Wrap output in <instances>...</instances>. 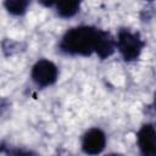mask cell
<instances>
[{"label":"cell","mask_w":156,"mask_h":156,"mask_svg":"<svg viewBox=\"0 0 156 156\" xmlns=\"http://www.w3.org/2000/svg\"><path fill=\"white\" fill-rule=\"evenodd\" d=\"M101 30L93 26L73 27L62 35L60 49L72 56H90L96 51Z\"/></svg>","instance_id":"obj_1"},{"label":"cell","mask_w":156,"mask_h":156,"mask_svg":"<svg viewBox=\"0 0 156 156\" xmlns=\"http://www.w3.org/2000/svg\"><path fill=\"white\" fill-rule=\"evenodd\" d=\"M145 46V41L138 32H133L128 28L119 29L116 39V48L127 62L136 61Z\"/></svg>","instance_id":"obj_2"},{"label":"cell","mask_w":156,"mask_h":156,"mask_svg":"<svg viewBox=\"0 0 156 156\" xmlns=\"http://www.w3.org/2000/svg\"><path fill=\"white\" fill-rule=\"evenodd\" d=\"M30 76L38 87L46 88L56 83L58 78V68L52 61L41 58L34 63Z\"/></svg>","instance_id":"obj_3"},{"label":"cell","mask_w":156,"mask_h":156,"mask_svg":"<svg viewBox=\"0 0 156 156\" xmlns=\"http://www.w3.org/2000/svg\"><path fill=\"white\" fill-rule=\"evenodd\" d=\"M106 146V135L100 128H90L82 138V150L85 155L95 156L104 151Z\"/></svg>","instance_id":"obj_4"},{"label":"cell","mask_w":156,"mask_h":156,"mask_svg":"<svg viewBox=\"0 0 156 156\" xmlns=\"http://www.w3.org/2000/svg\"><path fill=\"white\" fill-rule=\"evenodd\" d=\"M136 139L141 156H156V132L152 123L143 124L136 134Z\"/></svg>","instance_id":"obj_5"},{"label":"cell","mask_w":156,"mask_h":156,"mask_svg":"<svg viewBox=\"0 0 156 156\" xmlns=\"http://www.w3.org/2000/svg\"><path fill=\"white\" fill-rule=\"evenodd\" d=\"M115 50H116V39L112 37V34L110 32L101 30L99 44H98L95 54L101 60H104V58L110 57L115 52Z\"/></svg>","instance_id":"obj_6"},{"label":"cell","mask_w":156,"mask_h":156,"mask_svg":"<svg viewBox=\"0 0 156 156\" xmlns=\"http://www.w3.org/2000/svg\"><path fill=\"white\" fill-rule=\"evenodd\" d=\"M56 12L62 18H71L79 12L80 2L79 1H65V2H54Z\"/></svg>","instance_id":"obj_7"},{"label":"cell","mask_w":156,"mask_h":156,"mask_svg":"<svg viewBox=\"0 0 156 156\" xmlns=\"http://www.w3.org/2000/svg\"><path fill=\"white\" fill-rule=\"evenodd\" d=\"M4 6L7 10V12H10L11 15L22 16L26 13V11L29 6V1H27V0H6L4 2Z\"/></svg>","instance_id":"obj_8"},{"label":"cell","mask_w":156,"mask_h":156,"mask_svg":"<svg viewBox=\"0 0 156 156\" xmlns=\"http://www.w3.org/2000/svg\"><path fill=\"white\" fill-rule=\"evenodd\" d=\"M2 152H5L6 156H39V154H37L33 150H28V149H23V147H10V146H5L0 149Z\"/></svg>","instance_id":"obj_9"},{"label":"cell","mask_w":156,"mask_h":156,"mask_svg":"<svg viewBox=\"0 0 156 156\" xmlns=\"http://www.w3.org/2000/svg\"><path fill=\"white\" fill-rule=\"evenodd\" d=\"M106 156H123V155H121V154H108Z\"/></svg>","instance_id":"obj_10"}]
</instances>
